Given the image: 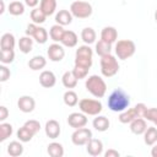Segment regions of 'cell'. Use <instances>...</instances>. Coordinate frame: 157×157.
Instances as JSON below:
<instances>
[{"label": "cell", "mask_w": 157, "mask_h": 157, "mask_svg": "<svg viewBox=\"0 0 157 157\" xmlns=\"http://www.w3.org/2000/svg\"><path fill=\"white\" fill-rule=\"evenodd\" d=\"M15 59V52L13 49H9V50H1V58L0 61L2 64H10L12 63Z\"/></svg>", "instance_id": "obj_38"}, {"label": "cell", "mask_w": 157, "mask_h": 157, "mask_svg": "<svg viewBox=\"0 0 157 157\" xmlns=\"http://www.w3.org/2000/svg\"><path fill=\"white\" fill-rule=\"evenodd\" d=\"M77 34L74 32V31H65L63 38H61V44L67 47V48H74L76 44H77Z\"/></svg>", "instance_id": "obj_18"}, {"label": "cell", "mask_w": 157, "mask_h": 157, "mask_svg": "<svg viewBox=\"0 0 157 157\" xmlns=\"http://www.w3.org/2000/svg\"><path fill=\"white\" fill-rule=\"evenodd\" d=\"M64 33H65V29L63 28L61 25H58V23L54 25V26H52L50 29H49V37H50L55 43L61 42V38H63Z\"/></svg>", "instance_id": "obj_25"}, {"label": "cell", "mask_w": 157, "mask_h": 157, "mask_svg": "<svg viewBox=\"0 0 157 157\" xmlns=\"http://www.w3.org/2000/svg\"><path fill=\"white\" fill-rule=\"evenodd\" d=\"M88 70H90V69H87V67L75 65V66H74V69H72V72H74V75L76 76V78H77V80H81V78H85V77L87 76Z\"/></svg>", "instance_id": "obj_39"}, {"label": "cell", "mask_w": 157, "mask_h": 157, "mask_svg": "<svg viewBox=\"0 0 157 157\" xmlns=\"http://www.w3.org/2000/svg\"><path fill=\"white\" fill-rule=\"evenodd\" d=\"M23 125H26L34 135L40 130V124H39V121L38 120H34V119H31V120H27Z\"/></svg>", "instance_id": "obj_40"}, {"label": "cell", "mask_w": 157, "mask_h": 157, "mask_svg": "<svg viewBox=\"0 0 157 157\" xmlns=\"http://www.w3.org/2000/svg\"><path fill=\"white\" fill-rule=\"evenodd\" d=\"M107 104H108V108L112 112L121 113V112H124L125 109L129 108V105H130V97H129V94L124 90L115 88L109 94Z\"/></svg>", "instance_id": "obj_1"}, {"label": "cell", "mask_w": 157, "mask_h": 157, "mask_svg": "<svg viewBox=\"0 0 157 157\" xmlns=\"http://www.w3.org/2000/svg\"><path fill=\"white\" fill-rule=\"evenodd\" d=\"M78 108L86 115H98L102 112V103L98 99L82 98L78 102Z\"/></svg>", "instance_id": "obj_7"}, {"label": "cell", "mask_w": 157, "mask_h": 157, "mask_svg": "<svg viewBox=\"0 0 157 157\" xmlns=\"http://www.w3.org/2000/svg\"><path fill=\"white\" fill-rule=\"evenodd\" d=\"M119 156H120V153L118 151L113 150V148H110V150L104 152V157H119Z\"/></svg>", "instance_id": "obj_46"}, {"label": "cell", "mask_w": 157, "mask_h": 157, "mask_svg": "<svg viewBox=\"0 0 157 157\" xmlns=\"http://www.w3.org/2000/svg\"><path fill=\"white\" fill-rule=\"evenodd\" d=\"M7 117H9V110H7V108H6L5 105H1V107H0V121H1V123L5 121Z\"/></svg>", "instance_id": "obj_45"}, {"label": "cell", "mask_w": 157, "mask_h": 157, "mask_svg": "<svg viewBox=\"0 0 157 157\" xmlns=\"http://www.w3.org/2000/svg\"><path fill=\"white\" fill-rule=\"evenodd\" d=\"M12 131H13L12 125L9 124V123H4L2 121L0 124V141L4 142L7 137H10L12 135Z\"/></svg>", "instance_id": "obj_36"}, {"label": "cell", "mask_w": 157, "mask_h": 157, "mask_svg": "<svg viewBox=\"0 0 157 157\" xmlns=\"http://www.w3.org/2000/svg\"><path fill=\"white\" fill-rule=\"evenodd\" d=\"M33 136H34V134H33L26 125L21 126V128L17 130V139H18L21 142H29Z\"/></svg>", "instance_id": "obj_32"}, {"label": "cell", "mask_w": 157, "mask_h": 157, "mask_svg": "<svg viewBox=\"0 0 157 157\" xmlns=\"http://www.w3.org/2000/svg\"><path fill=\"white\" fill-rule=\"evenodd\" d=\"M48 58L52 61H61L65 56V50L63 48V45L58 44V43H53L49 45L48 50H47Z\"/></svg>", "instance_id": "obj_10"}, {"label": "cell", "mask_w": 157, "mask_h": 157, "mask_svg": "<svg viewBox=\"0 0 157 157\" xmlns=\"http://www.w3.org/2000/svg\"><path fill=\"white\" fill-rule=\"evenodd\" d=\"M45 18H47V15L42 11V9H37L34 7L32 11H31V20L33 21V23L38 25V23H44L45 22Z\"/></svg>", "instance_id": "obj_33"}, {"label": "cell", "mask_w": 157, "mask_h": 157, "mask_svg": "<svg viewBox=\"0 0 157 157\" xmlns=\"http://www.w3.org/2000/svg\"><path fill=\"white\" fill-rule=\"evenodd\" d=\"M63 99H64V103H65L67 107H75V105L77 104V102H78V97H77L76 92H74V91H71V90H69V91H66V92L64 93Z\"/></svg>", "instance_id": "obj_34"}, {"label": "cell", "mask_w": 157, "mask_h": 157, "mask_svg": "<svg viewBox=\"0 0 157 157\" xmlns=\"http://www.w3.org/2000/svg\"><path fill=\"white\" fill-rule=\"evenodd\" d=\"M10 75H11L10 70H9L5 65H1V66H0V81H1V82L7 81V78H10Z\"/></svg>", "instance_id": "obj_42"}, {"label": "cell", "mask_w": 157, "mask_h": 157, "mask_svg": "<svg viewBox=\"0 0 157 157\" xmlns=\"http://www.w3.org/2000/svg\"><path fill=\"white\" fill-rule=\"evenodd\" d=\"M39 7L42 9V11L47 16H50L56 10V0H40V6Z\"/></svg>", "instance_id": "obj_30"}, {"label": "cell", "mask_w": 157, "mask_h": 157, "mask_svg": "<svg viewBox=\"0 0 157 157\" xmlns=\"http://www.w3.org/2000/svg\"><path fill=\"white\" fill-rule=\"evenodd\" d=\"M144 118L146 120H150V121H155L156 118H157V108H147L145 110V114H144Z\"/></svg>", "instance_id": "obj_41"}, {"label": "cell", "mask_w": 157, "mask_h": 157, "mask_svg": "<svg viewBox=\"0 0 157 157\" xmlns=\"http://www.w3.org/2000/svg\"><path fill=\"white\" fill-rule=\"evenodd\" d=\"M92 125H93V128H94L97 131L103 132V131H107V130L109 129L110 123H109V120H108L107 117H104V115H97V117L93 119Z\"/></svg>", "instance_id": "obj_17"}, {"label": "cell", "mask_w": 157, "mask_h": 157, "mask_svg": "<svg viewBox=\"0 0 157 157\" xmlns=\"http://www.w3.org/2000/svg\"><path fill=\"white\" fill-rule=\"evenodd\" d=\"M55 21L58 25L66 26L72 22V13L67 10H59V12L55 15Z\"/></svg>", "instance_id": "obj_21"}, {"label": "cell", "mask_w": 157, "mask_h": 157, "mask_svg": "<svg viewBox=\"0 0 157 157\" xmlns=\"http://www.w3.org/2000/svg\"><path fill=\"white\" fill-rule=\"evenodd\" d=\"M153 124H155V125H156V126H157V118H156V120H155V121H153Z\"/></svg>", "instance_id": "obj_51"}, {"label": "cell", "mask_w": 157, "mask_h": 157, "mask_svg": "<svg viewBox=\"0 0 157 157\" xmlns=\"http://www.w3.org/2000/svg\"><path fill=\"white\" fill-rule=\"evenodd\" d=\"M33 38H34V40L37 43L44 44L48 40V32H47V29L43 28V27H37V29H36V32L33 34Z\"/></svg>", "instance_id": "obj_37"}, {"label": "cell", "mask_w": 157, "mask_h": 157, "mask_svg": "<svg viewBox=\"0 0 157 157\" xmlns=\"http://www.w3.org/2000/svg\"><path fill=\"white\" fill-rule=\"evenodd\" d=\"M47 152L52 157H63L64 156V147L59 142H52L48 145Z\"/></svg>", "instance_id": "obj_28"}, {"label": "cell", "mask_w": 157, "mask_h": 157, "mask_svg": "<svg viewBox=\"0 0 157 157\" xmlns=\"http://www.w3.org/2000/svg\"><path fill=\"white\" fill-rule=\"evenodd\" d=\"M87 117L85 113H78V112H75V113H71L69 117H67V124L74 128V129H80V128H83L86 126L87 124Z\"/></svg>", "instance_id": "obj_9"}, {"label": "cell", "mask_w": 157, "mask_h": 157, "mask_svg": "<svg viewBox=\"0 0 157 157\" xmlns=\"http://www.w3.org/2000/svg\"><path fill=\"white\" fill-rule=\"evenodd\" d=\"M94 49H96V53H97L99 56H104V55L110 54V52H112V44H109V43H107V42L99 39V40L96 43V48H94Z\"/></svg>", "instance_id": "obj_31"}, {"label": "cell", "mask_w": 157, "mask_h": 157, "mask_svg": "<svg viewBox=\"0 0 157 157\" xmlns=\"http://www.w3.org/2000/svg\"><path fill=\"white\" fill-rule=\"evenodd\" d=\"M92 5L87 1L76 0L70 5V12L76 18H87L92 15Z\"/></svg>", "instance_id": "obj_6"}, {"label": "cell", "mask_w": 157, "mask_h": 157, "mask_svg": "<svg viewBox=\"0 0 157 157\" xmlns=\"http://www.w3.org/2000/svg\"><path fill=\"white\" fill-rule=\"evenodd\" d=\"M7 153L11 157H18L23 153V146L21 141H11L7 145Z\"/></svg>", "instance_id": "obj_26"}, {"label": "cell", "mask_w": 157, "mask_h": 157, "mask_svg": "<svg viewBox=\"0 0 157 157\" xmlns=\"http://www.w3.org/2000/svg\"><path fill=\"white\" fill-rule=\"evenodd\" d=\"M32 47H33V39H32V37L25 36V37H21L20 38V40H18V48H20V50L23 54H28L32 50Z\"/></svg>", "instance_id": "obj_27"}, {"label": "cell", "mask_w": 157, "mask_h": 157, "mask_svg": "<svg viewBox=\"0 0 157 157\" xmlns=\"http://www.w3.org/2000/svg\"><path fill=\"white\" fill-rule=\"evenodd\" d=\"M45 65H47V59L44 56H42V55H36L28 61V66L33 71L42 70L43 67H45Z\"/></svg>", "instance_id": "obj_22"}, {"label": "cell", "mask_w": 157, "mask_h": 157, "mask_svg": "<svg viewBox=\"0 0 157 157\" xmlns=\"http://www.w3.org/2000/svg\"><path fill=\"white\" fill-rule=\"evenodd\" d=\"M17 107L23 113H31L36 108V101L31 96H21L17 101Z\"/></svg>", "instance_id": "obj_11"}, {"label": "cell", "mask_w": 157, "mask_h": 157, "mask_svg": "<svg viewBox=\"0 0 157 157\" xmlns=\"http://www.w3.org/2000/svg\"><path fill=\"white\" fill-rule=\"evenodd\" d=\"M151 156H152V157H157V145H156V144L153 145V147H152V150H151Z\"/></svg>", "instance_id": "obj_48"}, {"label": "cell", "mask_w": 157, "mask_h": 157, "mask_svg": "<svg viewBox=\"0 0 157 157\" xmlns=\"http://www.w3.org/2000/svg\"><path fill=\"white\" fill-rule=\"evenodd\" d=\"M0 13H4V11H5V4H4V0H1L0 1Z\"/></svg>", "instance_id": "obj_49"}, {"label": "cell", "mask_w": 157, "mask_h": 157, "mask_svg": "<svg viewBox=\"0 0 157 157\" xmlns=\"http://www.w3.org/2000/svg\"><path fill=\"white\" fill-rule=\"evenodd\" d=\"M38 2H39V0H25V4L29 7H36L38 5Z\"/></svg>", "instance_id": "obj_47"}, {"label": "cell", "mask_w": 157, "mask_h": 157, "mask_svg": "<svg viewBox=\"0 0 157 157\" xmlns=\"http://www.w3.org/2000/svg\"><path fill=\"white\" fill-rule=\"evenodd\" d=\"M61 81H63V85L66 88L70 90V88H75L76 87L78 80L76 78V76L74 75L72 71H65L64 75H63V77H61Z\"/></svg>", "instance_id": "obj_23"}, {"label": "cell", "mask_w": 157, "mask_h": 157, "mask_svg": "<svg viewBox=\"0 0 157 157\" xmlns=\"http://www.w3.org/2000/svg\"><path fill=\"white\" fill-rule=\"evenodd\" d=\"M119 71V64L114 55L108 54L101 56V72L104 77H112Z\"/></svg>", "instance_id": "obj_4"}, {"label": "cell", "mask_w": 157, "mask_h": 157, "mask_svg": "<svg viewBox=\"0 0 157 157\" xmlns=\"http://www.w3.org/2000/svg\"><path fill=\"white\" fill-rule=\"evenodd\" d=\"M85 86H86V90L93 97H96V98L104 97V94L107 92V83L98 75H91V76H88V78L85 82Z\"/></svg>", "instance_id": "obj_2"}, {"label": "cell", "mask_w": 157, "mask_h": 157, "mask_svg": "<svg viewBox=\"0 0 157 157\" xmlns=\"http://www.w3.org/2000/svg\"><path fill=\"white\" fill-rule=\"evenodd\" d=\"M37 27H38V26H37L36 23H29V25L27 26V28H26V36L33 37V34H34V32H36Z\"/></svg>", "instance_id": "obj_44"}, {"label": "cell", "mask_w": 157, "mask_h": 157, "mask_svg": "<svg viewBox=\"0 0 157 157\" xmlns=\"http://www.w3.org/2000/svg\"><path fill=\"white\" fill-rule=\"evenodd\" d=\"M147 129V123L144 118H136L130 123V130L135 135H142Z\"/></svg>", "instance_id": "obj_16"}, {"label": "cell", "mask_w": 157, "mask_h": 157, "mask_svg": "<svg viewBox=\"0 0 157 157\" xmlns=\"http://www.w3.org/2000/svg\"><path fill=\"white\" fill-rule=\"evenodd\" d=\"M136 118H139L137 117V114H136V112H135V109L134 108H129V109H125L124 112H121L120 114H119V117H118V119H119V121L120 123H123V124H130L134 119H136Z\"/></svg>", "instance_id": "obj_24"}, {"label": "cell", "mask_w": 157, "mask_h": 157, "mask_svg": "<svg viewBox=\"0 0 157 157\" xmlns=\"http://www.w3.org/2000/svg\"><path fill=\"white\" fill-rule=\"evenodd\" d=\"M15 37L12 33H4L1 36V39H0V47H1V50H9V49H13L15 48Z\"/></svg>", "instance_id": "obj_19"}, {"label": "cell", "mask_w": 157, "mask_h": 157, "mask_svg": "<svg viewBox=\"0 0 157 157\" xmlns=\"http://www.w3.org/2000/svg\"><path fill=\"white\" fill-rule=\"evenodd\" d=\"M92 56H93V50L90 48V45L88 44L81 45L76 49L75 65L90 69L92 66Z\"/></svg>", "instance_id": "obj_5"}, {"label": "cell", "mask_w": 157, "mask_h": 157, "mask_svg": "<svg viewBox=\"0 0 157 157\" xmlns=\"http://www.w3.org/2000/svg\"><path fill=\"white\" fill-rule=\"evenodd\" d=\"M44 130H45V135H47L49 139H56V137H59V135H60V132H61L60 124H59V121H56L55 119L48 120V121L45 123Z\"/></svg>", "instance_id": "obj_12"}, {"label": "cell", "mask_w": 157, "mask_h": 157, "mask_svg": "<svg viewBox=\"0 0 157 157\" xmlns=\"http://www.w3.org/2000/svg\"><path fill=\"white\" fill-rule=\"evenodd\" d=\"M86 151H87L88 155H91L93 157L102 155V152H103V144H102V141L98 140V139H93L92 137L86 144Z\"/></svg>", "instance_id": "obj_14"}, {"label": "cell", "mask_w": 157, "mask_h": 157, "mask_svg": "<svg viewBox=\"0 0 157 157\" xmlns=\"http://www.w3.org/2000/svg\"><path fill=\"white\" fill-rule=\"evenodd\" d=\"M114 50L120 60H126L135 54L136 45L131 39H120L115 43Z\"/></svg>", "instance_id": "obj_3"}, {"label": "cell", "mask_w": 157, "mask_h": 157, "mask_svg": "<svg viewBox=\"0 0 157 157\" xmlns=\"http://www.w3.org/2000/svg\"><path fill=\"white\" fill-rule=\"evenodd\" d=\"M144 141L147 146H153L157 142V128L147 126L146 131L144 132Z\"/></svg>", "instance_id": "obj_20"}, {"label": "cell", "mask_w": 157, "mask_h": 157, "mask_svg": "<svg viewBox=\"0 0 157 157\" xmlns=\"http://www.w3.org/2000/svg\"><path fill=\"white\" fill-rule=\"evenodd\" d=\"M9 12L12 16H20L25 12V5L21 1H12L9 5Z\"/></svg>", "instance_id": "obj_35"}, {"label": "cell", "mask_w": 157, "mask_h": 157, "mask_svg": "<svg viewBox=\"0 0 157 157\" xmlns=\"http://www.w3.org/2000/svg\"><path fill=\"white\" fill-rule=\"evenodd\" d=\"M96 37H97L96 31H94L93 28H91V27H86V28H83L82 32H81V39H82L86 44H88V45L96 42Z\"/></svg>", "instance_id": "obj_29"}, {"label": "cell", "mask_w": 157, "mask_h": 157, "mask_svg": "<svg viewBox=\"0 0 157 157\" xmlns=\"http://www.w3.org/2000/svg\"><path fill=\"white\" fill-rule=\"evenodd\" d=\"M155 21L157 22V10H156V12H155Z\"/></svg>", "instance_id": "obj_50"}, {"label": "cell", "mask_w": 157, "mask_h": 157, "mask_svg": "<svg viewBox=\"0 0 157 157\" xmlns=\"http://www.w3.org/2000/svg\"><path fill=\"white\" fill-rule=\"evenodd\" d=\"M92 139V131L88 128H80L75 129V131L71 135V141L76 146H83Z\"/></svg>", "instance_id": "obj_8"}, {"label": "cell", "mask_w": 157, "mask_h": 157, "mask_svg": "<svg viewBox=\"0 0 157 157\" xmlns=\"http://www.w3.org/2000/svg\"><path fill=\"white\" fill-rule=\"evenodd\" d=\"M134 109H135V112H136V114H137V117L140 118H144V114H145V110L147 109V107H146V104L145 103H137L135 107H134Z\"/></svg>", "instance_id": "obj_43"}, {"label": "cell", "mask_w": 157, "mask_h": 157, "mask_svg": "<svg viewBox=\"0 0 157 157\" xmlns=\"http://www.w3.org/2000/svg\"><path fill=\"white\" fill-rule=\"evenodd\" d=\"M117 38H118V32L114 27L112 26H107L102 29L101 32V39L109 43V44H113L114 42H117Z\"/></svg>", "instance_id": "obj_15"}, {"label": "cell", "mask_w": 157, "mask_h": 157, "mask_svg": "<svg viewBox=\"0 0 157 157\" xmlns=\"http://www.w3.org/2000/svg\"><path fill=\"white\" fill-rule=\"evenodd\" d=\"M39 83H40L43 87H45V88H52V87H54L55 83H56V77H55L54 72L50 71V70H44V71H42L40 75H39Z\"/></svg>", "instance_id": "obj_13"}]
</instances>
